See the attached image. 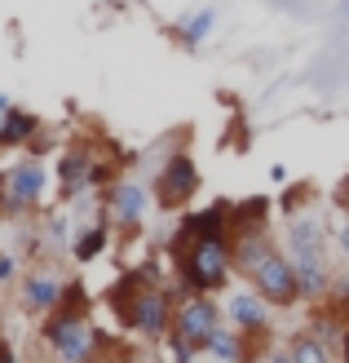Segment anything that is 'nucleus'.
Returning <instances> with one entry per match:
<instances>
[{"mask_svg": "<svg viewBox=\"0 0 349 363\" xmlns=\"http://www.w3.org/2000/svg\"><path fill=\"white\" fill-rule=\"evenodd\" d=\"M319 240H323V230H319V222H309V217L287 226V252H292V266H297V279H301L305 297H319L327 288V262H323Z\"/></svg>", "mask_w": 349, "mask_h": 363, "instance_id": "1", "label": "nucleus"}, {"mask_svg": "<svg viewBox=\"0 0 349 363\" xmlns=\"http://www.w3.org/2000/svg\"><path fill=\"white\" fill-rule=\"evenodd\" d=\"M252 284H256V293H261L265 301H274V306H287V301H297V293H301V279H297V266H292L283 252H265L261 262L252 266Z\"/></svg>", "mask_w": 349, "mask_h": 363, "instance_id": "2", "label": "nucleus"}, {"mask_svg": "<svg viewBox=\"0 0 349 363\" xmlns=\"http://www.w3.org/2000/svg\"><path fill=\"white\" fill-rule=\"evenodd\" d=\"M226 270H230V252L222 235H204L195 240L186 252V275L195 288H222L226 284Z\"/></svg>", "mask_w": 349, "mask_h": 363, "instance_id": "3", "label": "nucleus"}, {"mask_svg": "<svg viewBox=\"0 0 349 363\" xmlns=\"http://www.w3.org/2000/svg\"><path fill=\"white\" fill-rule=\"evenodd\" d=\"M49 341L67 363H88V350H93V333H88L84 315H62L49 323Z\"/></svg>", "mask_w": 349, "mask_h": 363, "instance_id": "4", "label": "nucleus"}, {"mask_svg": "<svg viewBox=\"0 0 349 363\" xmlns=\"http://www.w3.org/2000/svg\"><path fill=\"white\" fill-rule=\"evenodd\" d=\"M40 195H45V169L40 164H18V169H9V177H5V204L9 208H27Z\"/></svg>", "mask_w": 349, "mask_h": 363, "instance_id": "5", "label": "nucleus"}, {"mask_svg": "<svg viewBox=\"0 0 349 363\" xmlns=\"http://www.w3.org/2000/svg\"><path fill=\"white\" fill-rule=\"evenodd\" d=\"M217 333V306L208 301H190V306H181V315H177V341H190V346H204V341Z\"/></svg>", "mask_w": 349, "mask_h": 363, "instance_id": "6", "label": "nucleus"}, {"mask_svg": "<svg viewBox=\"0 0 349 363\" xmlns=\"http://www.w3.org/2000/svg\"><path fill=\"white\" fill-rule=\"evenodd\" d=\"M195 186H199V173H195V164L186 155H177V160L164 164V173H159V199H164V204H181V199H190Z\"/></svg>", "mask_w": 349, "mask_h": 363, "instance_id": "7", "label": "nucleus"}, {"mask_svg": "<svg viewBox=\"0 0 349 363\" xmlns=\"http://www.w3.org/2000/svg\"><path fill=\"white\" fill-rule=\"evenodd\" d=\"M124 319L133 323V328H142L146 337H159L164 328H168V301H164L159 293H137V301L124 311Z\"/></svg>", "mask_w": 349, "mask_h": 363, "instance_id": "8", "label": "nucleus"}, {"mask_svg": "<svg viewBox=\"0 0 349 363\" xmlns=\"http://www.w3.org/2000/svg\"><path fill=\"white\" fill-rule=\"evenodd\" d=\"M111 213H115L120 226L142 222V213H146V191L137 186V182H120V186H111Z\"/></svg>", "mask_w": 349, "mask_h": 363, "instance_id": "9", "label": "nucleus"}, {"mask_svg": "<svg viewBox=\"0 0 349 363\" xmlns=\"http://www.w3.org/2000/svg\"><path fill=\"white\" fill-rule=\"evenodd\" d=\"M58 293H62V284L53 275H31L23 284V306H27V311H49V306L58 301Z\"/></svg>", "mask_w": 349, "mask_h": 363, "instance_id": "10", "label": "nucleus"}, {"mask_svg": "<svg viewBox=\"0 0 349 363\" xmlns=\"http://www.w3.org/2000/svg\"><path fill=\"white\" fill-rule=\"evenodd\" d=\"M230 315H234V323H244V328H261L265 323V297L261 293H234L230 297Z\"/></svg>", "mask_w": 349, "mask_h": 363, "instance_id": "11", "label": "nucleus"}, {"mask_svg": "<svg viewBox=\"0 0 349 363\" xmlns=\"http://www.w3.org/2000/svg\"><path fill=\"white\" fill-rule=\"evenodd\" d=\"M217 27V9H199V13H190L186 23H181V45H204V35Z\"/></svg>", "mask_w": 349, "mask_h": 363, "instance_id": "12", "label": "nucleus"}, {"mask_svg": "<svg viewBox=\"0 0 349 363\" xmlns=\"http://www.w3.org/2000/svg\"><path fill=\"white\" fill-rule=\"evenodd\" d=\"M226 217H230V208H208V213H195L190 222H186V235H195V240H204V235H222V226H226Z\"/></svg>", "mask_w": 349, "mask_h": 363, "instance_id": "13", "label": "nucleus"}, {"mask_svg": "<svg viewBox=\"0 0 349 363\" xmlns=\"http://www.w3.org/2000/svg\"><path fill=\"white\" fill-rule=\"evenodd\" d=\"M204 346H208L217 359H222V363H244V346H239V341H234L230 333H222V328H217V333L204 341Z\"/></svg>", "mask_w": 349, "mask_h": 363, "instance_id": "14", "label": "nucleus"}, {"mask_svg": "<svg viewBox=\"0 0 349 363\" xmlns=\"http://www.w3.org/2000/svg\"><path fill=\"white\" fill-rule=\"evenodd\" d=\"M84 182H88V160L84 155H67L62 160V186L67 191H80Z\"/></svg>", "mask_w": 349, "mask_h": 363, "instance_id": "15", "label": "nucleus"}, {"mask_svg": "<svg viewBox=\"0 0 349 363\" xmlns=\"http://www.w3.org/2000/svg\"><path fill=\"white\" fill-rule=\"evenodd\" d=\"M31 133H35V120L23 116V111H9L5 116V138H0V142H27Z\"/></svg>", "mask_w": 349, "mask_h": 363, "instance_id": "16", "label": "nucleus"}, {"mask_svg": "<svg viewBox=\"0 0 349 363\" xmlns=\"http://www.w3.org/2000/svg\"><path fill=\"white\" fill-rule=\"evenodd\" d=\"M292 363H327L323 341H314V337H301L297 346H292Z\"/></svg>", "mask_w": 349, "mask_h": 363, "instance_id": "17", "label": "nucleus"}, {"mask_svg": "<svg viewBox=\"0 0 349 363\" xmlns=\"http://www.w3.org/2000/svg\"><path fill=\"white\" fill-rule=\"evenodd\" d=\"M102 244H106V230H88L84 240H80V248H76V257H80V262L98 257V252H102Z\"/></svg>", "mask_w": 349, "mask_h": 363, "instance_id": "18", "label": "nucleus"}, {"mask_svg": "<svg viewBox=\"0 0 349 363\" xmlns=\"http://www.w3.org/2000/svg\"><path fill=\"white\" fill-rule=\"evenodd\" d=\"M13 279V257H0V284Z\"/></svg>", "mask_w": 349, "mask_h": 363, "instance_id": "19", "label": "nucleus"}, {"mask_svg": "<svg viewBox=\"0 0 349 363\" xmlns=\"http://www.w3.org/2000/svg\"><path fill=\"white\" fill-rule=\"evenodd\" d=\"M0 363H13V350L9 346H0Z\"/></svg>", "mask_w": 349, "mask_h": 363, "instance_id": "20", "label": "nucleus"}, {"mask_svg": "<svg viewBox=\"0 0 349 363\" xmlns=\"http://www.w3.org/2000/svg\"><path fill=\"white\" fill-rule=\"evenodd\" d=\"M9 111H13V106H9V98H5V94H0V116H9Z\"/></svg>", "mask_w": 349, "mask_h": 363, "instance_id": "21", "label": "nucleus"}, {"mask_svg": "<svg viewBox=\"0 0 349 363\" xmlns=\"http://www.w3.org/2000/svg\"><path fill=\"white\" fill-rule=\"evenodd\" d=\"M341 248H345V252H349V226H345V230H341Z\"/></svg>", "mask_w": 349, "mask_h": 363, "instance_id": "22", "label": "nucleus"}, {"mask_svg": "<svg viewBox=\"0 0 349 363\" xmlns=\"http://www.w3.org/2000/svg\"><path fill=\"white\" fill-rule=\"evenodd\" d=\"M274 363H292V359H287V354H274Z\"/></svg>", "mask_w": 349, "mask_h": 363, "instance_id": "23", "label": "nucleus"}, {"mask_svg": "<svg viewBox=\"0 0 349 363\" xmlns=\"http://www.w3.org/2000/svg\"><path fill=\"white\" fill-rule=\"evenodd\" d=\"M0 138H5V116H0Z\"/></svg>", "mask_w": 349, "mask_h": 363, "instance_id": "24", "label": "nucleus"}, {"mask_svg": "<svg viewBox=\"0 0 349 363\" xmlns=\"http://www.w3.org/2000/svg\"><path fill=\"white\" fill-rule=\"evenodd\" d=\"M345 363H349V354H345Z\"/></svg>", "mask_w": 349, "mask_h": 363, "instance_id": "25", "label": "nucleus"}]
</instances>
